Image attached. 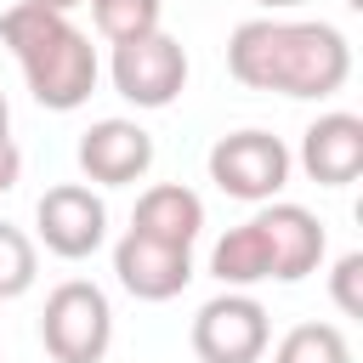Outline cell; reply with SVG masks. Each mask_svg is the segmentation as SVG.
<instances>
[{
  "label": "cell",
  "mask_w": 363,
  "mask_h": 363,
  "mask_svg": "<svg viewBox=\"0 0 363 363\" xmlns=\"http://www.w3.org/2000/svg\"><path fill=\"white\" fill-rule=\"evenodd\" d=\"M346 6H352V11H363V0H346Z\"/></svg>",
  "instance_id": "7402d4cb"
},
{
  "label": "cell",
  "mask_w": 363,
  "mask_h": 363,
  "mask_svg": "<svg viewBox=\"0 0 363 363\" xmlns=\"http://www.w3.org/2000/svg\"><path fill=\"white\" fill-rule=\"evenodd\" d=\"M187 340L199 363H261L272 346V318L250 289H221L193 312Z\"/></svg>",
  "instance_id": "277c9868"
},
{
  "label": "cell",
  "mask_w": 363,
  "mask_h": 363,
  "mask_svg": "<svg viewBox=\"0 0 363 363\" xmlns=\"http://www.w3.org/2000/svg\"><path fill=\"white\" fill-rule=\"evenodd\" d=\"M363 250H346L340 261H335V272H329V289H335V306L346 312V318H363Z\"/></svg>",
  "instance_id": "e0dca14e"
},
{
  "label": "cell",
  "mask_w": 363,
  "mask_h": 363,
  "mask_svg": "<svg viewBox=\"0 0 363 363\" xmlns=\"http://www.w3.org/2000/svg\"><path fill=\"white\" fill-rule=\"evenodd\" d=\"M34 278H40V250H34V238H28L23 227L0 221V301L28 295Z\"/></svg>",
  "instance_id": "2e32d148"
},
{
  "label": "cell",
  "mask_w": 363,
  "mask_h": 363,
  "mask_svg": "<svg viewBox=\"0 0 363 363\" xmlns=\"http://www.w3.org/2000/svg\"><path fill=\"white\" fill-rule=\"evenodd\" d=\"M301 170L318 182V187H346L363 176V119L335 108V113H318L306 130H301Z\"/></svg>",
  "instance_id": "8fae6325"
},
{
  "label": "cell",
  "mask_w": 363,
  "mask_h": 363,
  "mask_svg": "<svg viewBox=\"0 0 363 363\" xmlns=\"http://www.w3.org/2000/svg\"><path fill=\"white\" fill-rule=\"evenodd\" d=\"M0 363H6V357H0Z\"/></svg>",
  "instance_id": "603a6c76"
},
{
  "label": "cell",
  "mask_w": 363,
  "mask_h": 363,
  "mask_svg": "<svg viewBox=\"0 0 363 363\" xmlns=\"http://www.w3.org/2000/svg\"><path fill=\"white\" fill-rule=\"evenodd\" d=\"M113 278L136 301H176L193 284V250H176L125 227V238L113 244Z\"/></svg>",
  "instance_id": "30bf717a"
},
{
  "label": "cell",
  "mask_w": 363,
  "mask_h": 363,
  "mask_svg": "<svg viewBox=\"0 0 363 363\" xmlns=\"http://www.w3.org/2000/svg\"><path fill=\"white\" fill-rule=\"evenodd\" d=\"M0 142H11V108H6V96H0Z\"/></svg>",
  "instance_id": "44dd1931"
},
{
  "label": "cell",
  "mask_w": 363,
  "mask_h": 363,
  "mask_svg": "<svg viewBox=\"0 0 363 363\" xmlns=\"http://www.w3.org/2000/svg\"><path fill=\"white\" fill-rule=\"evenodd\" d=\"M267 17H278V11H295V6H306V0H255Z\"/></svg>",
  "instance_id": "d6986e66"
},
{
  "label": "cell",
  "mask_w": 363,
  "mask_h": 363,
  "mask_svg": "<svg viewBox=\"0 0 363 363\" xmlns=\"http://www.w3.org/2000/svg\"><path fill=\"white\" fill-rule=\"evenodd\" d=\"M227 74L244 91L323 102L352 79V40L312 17H250L227 34Z\"/></svg>",
  "instance_id": "6da1fadb"
},
{
  "label": "cell",
  "mask_w": 363,
  "mask_h": 363,
  "mask_svg": "<svg viewBox=\"0 0 363 363\" xmlns=\"http://www.w3.org/2000/svg\"><path fill=\"white\" fill-rule=\"evenodd\" d=\"M0 40H6V51L17 57V68H23V79H28V96H34L40 108L74 113V108L91 102L102 62H96L91 34H85L74 17L45 11V6H28V0H11V6L0 11Z\"/></svg>",
  "instance_id": "7a4b0ae2"
},
{
  "label": "cell",
  "mask_w": 363,
  "mask_h": 363,
  "mask_svg": "<svg viewBox=\"0 0 363 363\" xmlns=\"http://www.w3.org/2000/svg\"><path fill=\"white\" fill-rule=\"evenodd\" d=\"M74 159H79L85 182H96V187H130V182H142L153 170V136L136 119H96L79 136Z\"/></svg>",
  "instance_id": "9c48e42d"
},
{
  "label": "cell",
  "mask_w": 363,
  "mask_h": 363,
  "mask_svg": "<svg viewBox=\"0 0 363 363\" xmlns=\"http://www.w3.org/2000/svg\"><path fill=\"white\" fill-rule=\"evenodd\" d=\"M250 221H255V233H261V244H267V261H272V278H278V284H301L306 272L323 267L329 233H323V221H318L306 204L272 199V204H261Z\"/></svg>",
  "instance_id": "ba28073f"
},
{
  "label": "cell",
  "mask_w": 363,
  "mask_h": 363,
  "mask_svg": "<svg viewBox=\"0 0 363 363\" xmlns=\"http://www.w3.org/2000/svg\"><path fill=\"white\" fill-rule=\"evenodd\" d=\"M210 182L238 199V204H272L284 187H289V170H295V153L272 136V130H233L210 147Z\"/></svg>",
  "instance_id": "5b68a950"
},
{
  "label": "cell",
  "mask_w": 363,
  "mask_h": 363,
  "mask_svg": "<svg viewBox=\"0 0 363 363\" xmlns=\"http://www.w3.org/2000/svg\"><path fill=\"white\" fill-rule=\"evenodd\" d=\"M23 176V147L17 142H0V193H11Z\"/></svg>",
  "instance_id": "ac0fdd59"
},
{
  "label": "cell",
  "mask_w": 363,
  "mask_h": 363,
  "mask_svg": "<svg viewBox=\"0 0 363 363\" xmlns=\"http://www.w3.org/2000/svg\"><path fill=\"white\" fill-rule=\"evenodd\" d=\"M91 6V23L108 45H130L142 34H159V17H164V0H85Z\"/></svg>",
  "instance_id": "5bb4252c"
},
{
  "label": "cell",
  "mask_w": 363,
  "mask_h": 363,
  "mask_svg": "<svg viewBox=\"0 0 363 363\" xmlns=\"http://www.w3.org/2000/svg\"><path fill=\"white\" fill-rule=\"evenodd\" d=\"M272 363H352V340L340 323H295L272 346Z\"/></svg>",
  "instance_id": "9a60e30c"
},
{
  "label": "cell",
  "mask_w": 363,
  "mask_h": 363,
  "mask_svg": "<svg viewBox=\"0 0 363 363\" xmlns=\"http://www.w3.org/2000/svg\"><path fill=\"white\" fill-rule=\"evenodd\" d=\"M130 233L176 244V250H193L199 233H204V199L193 187H182V182H153L130 210Z\"/></svg>",
  "instance_id": "7c38bea8"
},
{
  "label": "cell",
  "mask_w": 363,
  "mask_h": 363,
  "mask_svg": "<svg viewBox=\"0 0 363 363\" xmlns=\"http://www.w3.org/2000/svg\"><path fill=\"white\" fill-rule=\"evenodd\" d=\"M34 233H40V244L51 255L85 261V255H96L108 244V204L85 182H57L34 204Z\"/></svg>",
  "instance_id": "52a82bcc"
},
{
  "label": "cell",
  "mask_w": 363,
  "mask_h": 363,
  "mask_svg": "<svg viewBox=\"0 0 363 363\" xmlns=\"http://www.w3.org/2000/svg\"><path fill=\"white\" fill-rule=\"evenodd\" d=\"M210 278H216L221 289H255V284L272 278V261H267V244H261L255 221H238V227H227V233L216 238V250H210Z\"/></svg>",
  "instance_id": "4fadbf2b"
},
{
  "label": "cell",
  "mask_w": 363,
  "mask_h": 363,
  "mask_svg": "<svg viewBox=\"0 0 363 363\" xmlns=\"http://www.w3.org/2000/svg\"><path fill=\"white\" fill-rule=\"evenodd\" d=\"M28 6H45V11H62V17H68V11L85 6V0H28Z\"/></svg>",
  "instance_id": "ffe728a7"
},
{
  "label": "cell",
  "mask_w": 363,
  "mask_h": 363,
  "mask_svg": "<svg viewBox=\"0 0 363 363\" xmlns=\"http://www.w3.org/2000/svg\"><path fill=\"white\" fill-rule=\"evenodd\" d=\"M108 74L130 108H170L187 85V51H182V40H170L159 28V34H142L130 45H113Z\"/></svg>",
  "instance_id": "8992f818"
},
{
  "label": "cell",
  "mask_w": 363,
  "mask_h": 363,
  "mask_svg": "<svg viewBox=\"0 0 363 363\" xmlns=\"http://www.w3.org/2000/svg\"><path fill=\"white\" fill-rule=\"evenodd\" d=\"M40 346L51 363H102L113 346V306L91 278H62L40 312Z\"/></svg>",
  "instance_id": "3957f363"
}]
</instances>
